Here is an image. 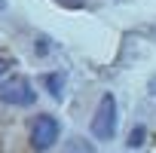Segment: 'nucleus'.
<instances>
[{
	"mask_svg": "<svg viewBox=\"0 0 156 153\" xmlns=\"http://www.w3.org/2000/svg\"><path fill=\"white\" fill-rule=\"evenodd\" d=\"M0 101L12 104V107H31L37 101V92H34L31 80H25V76H6L0 83Z\"/></svg>",
	"mask_w": 156,
	"mask_h": 153,
	"instance_id": "3",
	"label": "nucleus"
},
{
	"mask_svg": "<svg viewBox=\"0 0 156 153\" xmlns=\"http://www.w3.org/2000/svg\"><path fill=\"white\" fill-rule=\"evenodd\" d=\"M64 153H95V144L86 141V138H70L67 147H64Z\"/></svg>",
	"mask_w": 156,
	"mask_h": 153,
	"instance_id": "5",
	"label": "nucleus"
},
{
	"mask_svg": "<svg viewBox=\"0 0 156 153\" xmlns=\"http://www.w3.org/2000/svg\"><path fill=\"white\" fill-rule=\"evenodd\" d=\"M9 67H12V61L0 55V76H6V70H9Z\"/></svg>",
	"mask_w": 156,
	"mask_h": 153,
	"instance_id": "7",
	"label": "nucleus"
},
{
	"mask_svg": "<svg viewBox=\"0 0 156 153\" xmlns=\"http://www.w3.org/2000/svg\"><path fill=\"white\" fill-rule=\"evenodd\" d=\"M141 141H144V126H135L129 135V147H141Z\"/></svg>",
	"mask_w": 156,
	"mask_h": 153,
	"instance_id": "6",
	"label": "nucleus"
},
{
	"mask_svg": "<svg viewBox=\"0 0 156 153\" xmlns=\"http://www.w3.org/2000/svg\"><path fill=\"white\" fill-rule=\"evenodd\" d=\"M61 138V123L52 113H37L31 119V147L37 153H46L55 147V141Z\"/></svg>",
	"mask_w": 156,
	"mask_h": 153,
	"instance_id": "2",
	"label": "nucleus"
},
{
	"mask_svg": "<svg viewBox=\"0 0 156 153\" xmlns=\"http://www.w3.org/2000/svg\"><path fill=\"white\" fill-rule=\"evenodd\" d=\"M116 123H119V110H116V98L110 92L101 95L98 107H95V116H92V135L98 141H110L116 135Z\"/></svg>",
	"mask_w": 156,
	"mask_h": 153,
	"instance_id": "1",
	"label": "nucleus"
},
{
	"mask_svg": "<svg viewBox=\"0 0 156 153\" xmlns=\"http://www.w3.org/2000/svg\"><path fill=\"white\" fill-rule=\"evenodd\" d=\"M43 83H46V89L52 92V98H61V92H64V73H46Z\"/></svg>",
	"mask_w": 156,
	"mask_h": 153,
	"instance_id": "4",
	"label": "nucleus"
}]
</instances>
